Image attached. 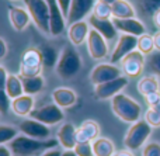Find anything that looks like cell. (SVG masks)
Instances as JSON below:
<instances>
[{"label": "cell", "instance_id": "cell-32", "mask_svg": "<svg viewBox=\"0 0 160 156\" xmlns=\"http://www.w3.org/2000/svg\"><path fill=\"white\" fill-rule=\"evenodd\" d=\"M146 68L152 75L160 78V51H155L146 59Z\"/></svg>", "mask_w": 160, "mask_h": 156}, {"label": "cell", "instance_id": "cell-23", "mask_svg": "<svg viewBox=\"0 0 160 156\" xmlns=\"http://www.w3.org/2000/svg\"><path fill=\"white\" fill-rule=\"evenodd\" d=\"M35 100L32 96L22 94L21 97L14 98L11 101V111L18 117H30V114L35 108Z\"/></svg>", "mask_w": 160, "mask_h": 156}, {"label": "cell", "instance_id": "cell-40", "mask_svg": "<svg viewBox=\"0 0 160 156\" xmlns=\"http://www.w3.org/2000/svg\"><path fill=\"white\" fill-rule=\"evenodd\" d=\"M59 6H61L62 8V13H63L65 18H68V14H69V8H70V3H72V0H58Z\"/></svg>", "mask_w": 160, "mask_h": 156}, {"label": "cell", "instance_id": "cell-39", "mask_svg": "<svg viewBox=\"0 0 160 156\" xmlns=\"http://www.w3.org/2000/svg\"><path fill=\"white\" fill-rule=\"evenodd\" d=\"M145 100H146V103H148V106L149 107L155 106V104L160 100V93H152V94L145 96Z\"/></svg>", "mask_w": 160, "mask_h": 156}, {"label": "cell", "instance_id": "cell-17", "mask_svg": "<svg viewBox=\"0 0 160 156\" xmlns=\"http://www.w3.org/2000/svg\"><path fill=\"white\" fill-rule=\"evenodd\" d=\"M8 20H10L11 27L16 31H24L32 21L27 8L20 7V6H10L8 7Z\"/></svg>", "mask_w": 160, "mask_h": 156}, {"label": "cell", "instance_id": "cell-30", "mask_svg": "<svg viewBox=\"0 0 160 156\" xmlns=\"http://www.w3.org/2000/svg\"><path fill=\"white\" fill-rule=\"evenodd\" d=\"M138 51H141L145 56H149L156 51L155 48V39L153 35L149 34H143V35L138 37Z\"/></svg>", "mask_w": 160, "mask_h": 156}, {"label": "cell", "instance_id": "cell-1", "mask_svg": "<svg viewBox=\"0 0 160 156\" xmlns=\"http://www.w3.org/2000/svg\"><path fill=\"white\" fill-rule=\"evenodd\" d=\"M58 139H35L27 135H18L10 142L8 148L16 156H37L58 146Z\"/></svg>", "mask_w": 160, "mask_h": 156}, {"label": "cell", "instance_id": "cell-36", "mask_svg": "<svg viewBox=\"0 0 160 156\" xmlns=\"http://www.w3.org/2000/svg\"><path fill=\"white\" fill-rule=\"evenodd\" d=\"M141 7L145 13H149L150 16L160 10V0H141Z\"/></svg>", "mask_w": 160, "mask_h": 156}, {"label": "cell", "instance_id": "cell-7", "mask_svg": "<svg viewBox=\"0 0 160 156\" xmlns=\"http://www.w3.org/2000/svg\"><path fill=\"white\" fill-rule=\"evenodd\" d=\"M30 118L37 120L49 127L62 123L65 120V113L59 106L52 103V104H45L42 107H38V108H34V111L30 114Z\"/></svg>", "mask_w": 160, "mask_h": 156}, {"label": "cell", "instance_id": "cell-50", "mask_svg": "<svg viewBox=\"0 0 160 156\" xmlns=\"http://www.w3.org/2000/svg\"><path fill=\"white\" fill-rule=\"evenodd\" d=\"M152 108H153V110H156V111H159V113H160V100H159L158 103L155 104V106H152Z\"/></svg>", "mask_w": 160, "mask_h": 156}, {"label": "cell", "instance_id": "cell-4", "mask_svg": "<svg viewBox=\"0 0 160 156\" xmlns=\"http://www.w3.org/2000/svg\"><path fill=\"white\" fill-rule=\"evenodd\" d=\"M35 27L45 35H51V16L47 0H22Z\"/></svg>", "mask_w": 160, "mask_h": 156}, {"label": "cell", "instance_id": "cell-46", "mask_svg": "<svg viewBox=\"0 0 160 156\" xmlns=\"http://www.w3.org/2000/svg\"><path fill=\"white\" fill-rule=\"evenodd\" d=\"M153 39H155V48H156V51H160V30L155 34V35H153Z\"/></svg>", "mask_w": 160, "mask_h": 156}, {"label": "cell", "instance_id": "cell-29", "mask_svg": "<svg viewBox=\"0 0 160 156\" xmlns=\"http://www.w3.org/2000/svg\"><path fill=\"white\" fill-rule=\"evenodd\" d=\"M39 51L42 53V65H44L45 69L49 70V69L56 68L61 53L56 52V49L53 47H51V45H42L39 48Z\"/></svg>", "mask_w": 160, "mask_h": 156}, {"label": "cell", "instance_id": "cell-20", "mask_svg": "<svg viewBox=\"0 0 160 156\" xmlns=\"http://www.w3.org/2000/svg\"><path fill=\"white\" fill-rule=\"evenodd\" d=\"M87 21H88V24H90V27L93 28V30H96L97 33L101 34L107 41H111V39H114L117 37L118 30L115 28L112 20H101V18H97V17H94L93 14H91V16L88 17Z\"/></svg>", "mask_w": 160, "mask_h": 156}, {"label": "cell", "instance_id": "cell-24", "mask_svg": "<svg viewBox=\"0 0 160 156\" xmlns=\"http://www.w3.org/2000/svg\"><path fill=\"white\" fill-rule=\"evenodd\" d=\"M3 89L7 92V94L10 96L11 100L18 98V97H21L22 94H25L24 86H22V82H21V76L20 75H8V79Z\"/></svg>", "mask_w": 160, "mask_h": 156}, {"label": "cell", "instance_id": "cell-43", "mask_svg": "<svg viewBox=\"0 0 160 156\" xmlns=\"http://www.w3.org/2000/svg\"><path fill=\"white\" fill-rule=\"evenodd\" d=\"M14 153L7 145H0V156H13Z\"/></svg>", "mask_w": 160, "mask_h": 156}, {"label": "cell", "instance_id": "cell-44", "mask_svg": "<svg viewBox=\"0 0 160 156\" xmlns=\"http://www.w3.org/2000/svg\"><path fill=\"white\" fill-rule=\"evenodd\" d=\"M0 75H2V89H3L4 84H6V82H7V79H8V73L6 72L4 66H0Z\"/></svg>", "mask_w": 160, "mask_h": 156}, {"label": "cell", "instance_id": "cell-10", "mask_svg": "<svg viewBox=\"0 0 160 156\" xmlns=\"http://www.w3.org/2000/svg\"><path fill=\"white\" fill-rule=\"evenodd\" d=\"M145 66H146V56L138 49L131 52L119 62V68L128 78H139L145 70Z\"/></svg>", "mask_w": 160, "mask_h": 156}, {"label": "cell", "instance_id": "cell-6", "mask_svg": "<svg viewBox=\"0 0 160 156\" xmlns=\"http://www.w3.org/2000/svg\"><path fill=\"white\" fill-rule=\"evenodd\" d=\"M42 53L39 48H30L22 53L21 62H20L18 75L22 78H34L39 76L42 72Z\"/></svg>", "mask_w": 160, "mask_h": 156}, {"label": "cell", "instance_id": "cell-48", "mask_svg": "<svg viewBox=\"0 0 160 156\" xmlns=\"http://www.w3.org/2000/svg\"><path fill=\"white\" fill-rule=\"evenodd\" d=\"M62 156H78V155H76V152L73 149H63Z\"/></svg>", "mask_w": 160, "mask_h": 156}, {"label": "cell", "instance_id": "cell-16", "mask_svg": "<svg viewBox=\"0 0 160 156\" xmlns=\"http://www.w3.org/2000/svg\"><path fill=\"white\" fill-rule=\"evenodd\" d=\"M112 23L117 30L122 34H129L133 37H141L146 34L145 24L136 17L133 18H112Z\"/></svg>", "mask_w": 160, "mask_h": 156}, {"label": "cell", "instance_id": "cell-5", "mask_svg": "<svg viewBox=\"0 0 160 156\" xmlns=\"http://www.w3.org/2000/svg\"><path fill=\"white\" fill-rule=\"evenodd\" d=\"M150 135H152V127L145 120H139L138 123L132 124L131 128L128 129L124 138V145L127 149L135 152L146 145V141L149 139Z\"/></svg>", "mask_w": 160, "mask_h": 156}, {"label": "cell", "instance_id": "cell-13", "mask_svg": "<svg viewBox=\"0 0 160 156\" xmlns=\"http://www.w3.org/2000/svg\"><path fill=\"white\" fill-rule=\"evenodd\" d=\"M17 128L20 129L22 135H27L30 138H35V139H41V141H45V139H49L51 137V129L48 125L45 124L39 123L37 120H32V118H24L21 123L18 124Z\"/></svg>", "mask_w": 160, "mask_h": 156}, {"label": "cell", "instance_id": "cell-47", "mask_svg": "<svg viewBox=\"0 0 160 156\" xmlns=\"http://www.w3.org/2000/svg\"><path fill=\"white\" fill-rule=\"evenodd\" d=\"M114 156H135L132 153V151H129V149H122V151H118V152H115V155Z\"/></svg>", "mask_w": 160, "mask_h": 156}, {"label": "cell", "instance_id": "cell-38", "mask_svg": "<svg viewBox=\"0 0 160 156\" xmlns=\"http://www.w3.org/2000/svg\"><path fill=\"white\" fill-rule=\"evenodd\" d=\"M11 101L13 100L7 94V92L4 89H2V100H0V113H2V115L7 114V111L11 108Z\"/></svg>", "mask_w": 160, "mask_h": 156}, {"label": "cell", "instance_id": "cell-15", "mask_svg": "<svg viewBox=\"0 0 160 156\" xmlns=\"http://www.w3.org/2000/svg\"><path fill=\"white\" fill-rule=\"evenodd\" d=\"M48 7H49V16H51V35L59 37L65 33L66 28V18H65L62 8L59 6L58 0H47Z\"/></svg>", "mask_w": 160, "mask_h": 156}, {"label": "cell", "instance_id": "cell-27", "mask_svg": "<svg viewBox=\"0 0 160 156\" xmlns=\"http://www.w3.org/2000/svg\"><path fill=\"white\" fill-rule=\"evenodd\" d=\"M93 151L94 156H114L115 155V145L108 138L100 137L93 142Z\"/></svg>", "mask_w": 160, "mask_h": 156}, {"label": "cell", "instance_id": "cell-37", "mask_svg": "<svg viewBox=\"0 0 160 156\" xmlns=\"http://www.w3.org/2000/svg\"><path fill=\"white\" fill-rule=\"evenodd\" d=\"M142 156H160V143L156 141L148 142L142 148Z\"/></svg>", "mask_w": 160, "mask_h": 156}, {"label": "cell", "instance_id": "cell-28", "mask_svg": "<svg viewBox=\"0 0 160 156\" xmlns=\"http://www.w3.org/2000/svg\"><path fill=\"white\" fill-rule=\"evenodd\" d=\"M159 89H160V84L158 80V76H155V75L143 76L138 82V92L143 97L148 94H152V93H159Z\"/></svg>", "mask_w": 160, "mask_h": 156}, {"label": "cell", "instance_id": "cell-14", "mask_svg": "<svg viewBox=\"0 0 160 156\" xmlns=\"http://www.w3.org/2000/svg\"><path fill=\"white\" fill-rule=\"evenodd\" d=\"M87 51L90 53V56L96 61H101V59L107 58L108 56V44H107V39L101 35L100 33H97L96 30L91 28L90 30V34L87 37Z\"/></svg>", "mask_w": 160, "mask_h": 156}, {"label": "cell", "instance_id": "cell-51", "mask_svg": "<svg viewBox=\"0 0 160 156\" xmlns=\"http://www.w3.org/2000/svg\"><path fill=\"white\" fill-rule=\"evenodd\" d=\"M11 2H16V0H11Z\"/></svg>", "mask_w": 160, "mask_h": 156}, {"label": "cell", "instance_id": "cell-8", "mask_svg": "<svg viewBox=\"0 0 160 156\" xmlns=\"http://www.w3.org/2000/svg\"><path fill=\"white\" fill-rule=\"evenodd\" d=\"M128 83H129L128 76L122 75L119 78L114 79V80L94 86V96H96L97 100H111L117 94L122 93V90L128 86Z\"/></svg>", "mask_w": 160, "mask_h": 156}, {"label": "cell", "instance_id": "cell-21", "mask_svg": "<svg viewBox=\"0 0 160 156\" xmlns=\"http://www.w3.org/2000/svg\"><path fill=\"white\" fill-rule=\"evenodd\" d=\"M52 100L56 106H59L61 108H69V107L75 106L78 101V94L73 89L70 87H56L52 92Z\"/></svg>", "mask_w": 160, "mask_h": 156}, {"label": "cell", "instance_id": "cell-49", "mask_svg": "<svg viewBox=\"0 0 160 156\" xmlns=\"http://www.w3.org/2000/svg\"><path fill=\"white\" fill-rule=\"evenodd\" d=\"M97 2H100V3H105V4H110V6H112L115 2H118V0H97Z\"/></svg>", "mask_w": 160, "mask_h": 156}, {"label": "cell", "instance_id": "cell-19", "mask_svg": "<svg viewBox=\"0 0 160 156\" xmlns=\"http://www.w3.org/2000/svg\"><path fill=\"white\" fill-rule=\"evenodd\" d=\"M90 34V24L88 21L83 20V21H78L75 24H70L68 28V37L72 45L75 47H80L87 41V37Z\"/></svg>", "mask_w": 160, "mask_h": 156}, {"label": "cell", "instance_id": "cell-18", "mask_svg": "<svg viewBox=\"0 0 160 156\" xmlns=\"http://www.w3.org/2000/svg\"><path fill=\"white\" fill-rule=\"evenodd\" d=\"M56 139L63 149H75L78 145V128L70 123L62 124L58 129Z\"/></svg>", "mask_w": 160, "mask_h": 156}, {"label": "cell", "instance_id": "cell-42", "mask_svg": "<svg viewBox=\"0 0 160 156\" xmlns=\"http://www.w3.org/2000/svg\"><path fill=\"white\" fill-rule=\"evenodd\" d=\"M62 152L63 151H61V149H58V148H52V149H49V151L44 152V153L39 155V156H62Z\"/></svg>", "mask_w": 160, "mask_h": 156}, {"label": "cell", "instance_id": "cell-34", "mask_svg": "<svg viewBox=\"0 0 160 156\" xmlns=\"http://www.w3.org/2000/svg\"><path fill=\"white\" fill-rule=\"evenodd\" d=\"M145 121H146L152 128H159L160 127V113L153 110L152 107H149V108L146 110V113H145Z\"/></svg>", "mask_w": 160, "mask_h": 156}, {"label": "cell", "instance_id": "cell-11", "mask_svg": "<svg viewBox=\"0 0 160 156\" xmlns=\"http://www.w3.org/2000/svg\"><path fill=\"white\" fill-rule=\"evenodd\" d=\"M136 49H138V37L129 35V34H121L110 56L111 63H119L125 56Z\"/></svg>", "mask_w": 160, "mask_h": 156}, {"label": "cell", "instance_id": "cell-31", "mask_svg": "<svg viewBox=\"0 0 160 156\" xmlns=\"http://www.w3.org/2000/svg\"><path fill=\"white\" fill-rule=\"evenodd\" d=\"M18 132H20V129L16 128V127L2 124V125H0V145H7V143H10L14 138L18 137Z\"/></svg>", "mask_w": 160, "mask_h": 156}, {"label": "cell", "instance_id": "cell-33", "mask_svg": "<svg viewBox=\"0 0 160 156\" xmlns=\"http://www.w3.org/2000/svg\"><path fill=\"white\" fill-rule=\"evenodd\" d=\"M93 16L101 20H111V17H112V7L110 4L97 2V4L94 6Z\"/></svg>", "mask_w": 160, "mask_h": 156}, {"label": "cell", "instance_id": "cell-22", "mask_svg": "<svg viewBox=\"0 0 160 156\" xmlns=\"http://www.w3.org/2000/svg\"><path fill=\"white\" fill-rule=\"evenodd\" d=\"M100 138V125L94 120H86L78 128V142H94Z\"/></svg>", "mask_w": 160, "mask_h": 156}, {"label": "cell", "instance_id": "cell-25", "mask_svg": "<svg viewBox=\"0 0 160 156\" xmlns=\"http://www.w3.org/2000/svg\"><path fill=\"white\" fill-rule=\"evenodd\" d=\"M21 82L24 86V93L28 96H37L44 90L45 87V79L39 76H34V78H22L21 76Z\"/></svg>", "mask_w": 160, "mask_h": 156}, {"label": "cell", "instance_id": "cell-12", "mask_svg": "<svg viewBox=\"0 0 160 156\" xmlns=\"http://www.w3.org/2000/svg\"><path fill=\"white\" fill-rule=\"evenodd\" d=\"M96 4H97V0H72L66 23L70 25L78 21L86 20V17L93 14Z\"/></svg>", "mask_w": 160, "mask_h": 156}, {"label": "cell", "instance_id": "cell-2", "mask_svg": "<svg viewBox=\"0 0 160 156\" xmlns=\"http://www.w3.org/2000/svg\"><path fill=\"white\" fill-rule=\"evenodd\" d=\"M111 108L119 120L127 124L138 123L142 117L141 104L125 93H119L111 98Z\"/></svg>", "mask_w": 160, "mask_h": 156}, {"label": "cell", "instance_id": "cell-45", "mask_svg": "<svg viewBox=\"0 0 160 156\" xmlns=\"http://www.w3.org/2000/svg\"><path fill=\"white\" fill-rule=\"evenodd\" d=\"M152 21H153V24H155V27H158L160 30V10L156 11V13L152 16Z\"/></svg>", "mask_w": 160, "mask_h": 156}, {"label": "cell", "instance_id": "cell-35", "mask_svg": "<svg viewBox=\"0 0 160 156\" xmlns=\"http://www.w3.org/2000/svg\"><path fill=\"white\" fill-rule=\"evenodd\" d=\"M73 151L78 156H94L93 142H78Z\"/></svg>", "mask_w": 160, "mask_h": 156}, {"label": "cell", "instance_id": "cell-9", "mask_svg": "<svg viewBox=\"0 0 160 156\" xmlns=\"http://www.w3.org/2000/svg\"><path fill=\"white\" fill-rule=\"evenodd\" d=\"M124 75L121 68H118L115 63H111V62H101V63H97L93 68V70L90 72V82L97 86V84L105 83V82L114 80V79L119 78V76Z\"/></svg>", "mask_w": 160, "mask_h": 156}, {"label": "cell", "instance_id": "cell-3", "mask_svg": "<svg viewBox=\"0 0 160 156\" xmlns=\"http://www.w3.org/2000/svg\"><path fill=\"white\" fill-rule=\"evenodd\" d=\"M82 66H83L82 56L76 51L75 45H68V47H65L62 49L55 70L56 75L62 80H70V79H73L75 76L79 75L80 70H82Z\"/></svg>", "mask_w": 160, "mask_h": 156}, {"label": "cell", "instance_id": "cell-41", "mask_svg": "<svg viewBox=\"0 0 160 156\" xmlns=\"http://www.w3.org/2000/svg\"><path fill=\"white\" fill-rule=\"evenodd\" d=\"M0 48H2V53H0V59H4L7 56V42L4 38H0Z\"/></svg>", "mask_w": 160, "mask_h": 156}, {"label": "cell", "instance_id": "cell-26", "mask_svg": "<svg viewBox=\"0 0 160 156\" xmlns=\"http://www.w3.org/2000/svg\"><path fill=\"white\" fill-rule=\"evenodd\" d=\"M112 18H133L136 11L128 0H118L112 6Z\"/></svg>", "mask_w": 160, "mask_h": 156}]
</instances>
